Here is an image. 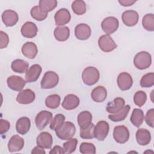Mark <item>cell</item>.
<instances>
[{
	"mask_svg": "<svg viewBox=\"0 0 154 154\" xmlns=\"http://www.w3.org/2000/svg\"><path fill=\"white\" fill-rule=\"evenodd\" d=\"M75 132V126L71 122H64L63 125L58 129L55 131L57 136L63 140H68L73 138Z\"/></svg>",
	"mask_w": 154,
	"mask_h": 154,
	"instance_id": "6da1fadb",
	"label": "cell"
},
{
	"mask_svg": "<svg viewBox=\"0 0 154 154\" xmlns=\"http://www.w3.org/2000/svg\"><path fill=\"white\" fill-rule=\"evenodd\" d=\"M152 63L151 55L146 51H141L137 53L134 58L135 67L140 70L146 69Z\"/></svg>",
	"mask_w": 154,
	"mask_h": 154,
	"instance_id": "7a4b0ae2",
	"label": "cell"
},
{
	"mask_svg": "<svg viewBox=\"0 0 154 154\" xmlns=\"http://www.w3.org/2000/svg\"><path fill=\"white\" fill-rule=\"evenodd\" d=\"M100 73L97 69L89 66L84 69L82 73V79L84 83L87 85L95 84L99 79Z\"/></svg>",
	"mask_w": 154,
	"mask_h": 154,
	"instance_id": "3957f363",
	"label": "cell"
},
{
	"mask_svg": "<svg viewBox=\"0 0 154 154\" xmlns=\"http://www.w3.org/2000/svg\"><path fill=\"white\" fill-rule=\"evenodd\" d=\"M59 77L57 73L53 71H48L41 81L40 85L43 89H50L55 87L58 83Z\"/></svg>",
	"mask_w": 154,
	"mask_h": 154,
	"instance_id": "277c9868",
	"label": "cell"
},
{
	"mask_svg": "<svg viewBox=\"0 0 154 154\" xmlns=\"http://www.w3.org/2000/svg\"><path fill=\"white\" fill-rule=\"evenodd\" d=\"M52 120V114L46 110L39 112L35 119V123L39 131L43 130Z\"/></svg>",
	"mask_w": 154,
	"mask_h": 154,
	"instance_id": "5b68a950",
	"label": "cell"
},
{
	"mask_svg": "<svg viewBox=\"0 0 154 154\" xmlns=\"http://www.w3.org/2000/svg\"><path fill=\"white\" fill-rule=\"evenodd\" d=\"M119 23L118 19L113 16H109L105 18L101 23V28L106 34L109 35L117 31Z\"/></svg>",
	"mask_w": 154,
	"mask_h": 154,
	"instance_id": "8992f818",
	"label": "cell"
},
{
	"mask_svg": "<svg viewBox=\"0 0 154 154\" xmlns=\"http://www.w3.org/2000/svg\"><path fill=\"white\" fill-rule=\"evenodd\" d=\"M113 137L115 141L119 144L126 143L129 138V132L128 128L123 125L114 127Z\"/></svg>",
	"mask_w": 154,
	"mask_h": 154,
	"instance_id": "52a82bcc",
	"label": "cell"
},
{
	"mask_svg": "<svg viewBox=\"0 0 154 154\" xmlns=\"http://www.w3.org/2000/svg\"><path fill=\"white\" fill-rule=\"evenodd\" d=\"M109 130V126L107 122L101 120L97 122L94 129V135L99 141H103L107 137Z\"/></svg>",
	"mask_w": 154,
	"mask_h": 154,
	"instance_id": "ba28073f",
	"label": "cell"
},
{
	"mask_svg": "<svg viewBox=\"0 0 154 154\" xmlns=\"http://www.w3.org/2000/svg\"><path fill=\"white\" fill-rule=\"evenodd\" d=\"M98 45L100 49L105 52H109L117 48V45L109 35H101L98 40Z\"/></svg>",
	"mask_w": 154,
	"mask_h": 154,
	"instance_id": "9c48e42d",
	"label": "cell"
},
{
	"mask_svg": "<svg viewBox=\"0 0 154 154\" xmlns=\"http://www.w3.org/2000/svg\"><path fill=\"white\" fill-rule=\"evenodd\" d=\"M117 82L119 88L121 90L125 91L131 88L133 84V79L129 73L122 72L117 76Z\"/></svg>",
	"mask_w": 154,
	"mask_h": 154,
	"instance_id": "30bf717a",
	"label": "cell"
},
{
	"mask_svg": "<svg viewBox=\"0 0 154 154\" xmlns=\"http://www.w3.org/2000/svg\"><path fill=\"white\" fill-rule=\"evenodd\" d=\"M35 99V93L31 89H25L20 91L17 97L16 101L23 105H28L34 102Z\"/></svg>",
	"mask_w": 154,
	"mask_h": 154,
	"instance_id": "8fae6325",
	"label": "cell"
},
{
	"mask_svg": "<svg viewBox=\"0 0 154 154\" xmlns=\"http://www.w3.org/2000/svg\"><path fill=\"white\" fill-rule=\"evenodd\" d=\"M139 19L138 13L133 10H129L124 11L122 15V19L123 23L128 26H133L135 25Z\"/></svg>",
	"mask_w": 154,
	"mask_h": 154,
	"instance_id": "7c38bea8",
	"label": "cell"
},
{
	"mask_svg": "<svg viewBox=\"0 0 154 154\" xmlns=\"http://www.w3.org/2000/svg\"><path fill=\"white\" fill-rule=\"evenodd\" d=\"M7 83L10 89L16 91H20L25 85L26 81L20 76L12 75L7 78Z\"/></svg>",
	"mask_w": 154,
	"mask_h": 154,
	"instance_id": "4fadbf2b",
	"label": "cell"
},
{
	"mask_svg": "<svg viewBox=\"0 0 154 154\" xmlns=\"http://www.w3.org/2000/svg\"><path fill=\"white\" fill-rule=\"evenodd\" d=\"M71 19L69 11L64 8H60L55 14L54 19L55 24L58 26H63L68 23Z\"/></svg>",
	"mask_w": 154,
	"mask_h": 154,
	"instance_id": "5bb4252c",
	"label": "cell"
},
{
	"mask_svg": "<svg viewBox=\"0 0 154 154\" xmlns=\"http://www.w3.org/2000/svg\"><path fill=\"white\" fill-rule=\"evenodd\" d=\"M91 34V30L90 26L85 23H79L75 26V35L78 40H87L90 37Z\"/></svg>",
	"mask_w": 154,
	"mask_h": 154,
	"instance_id": "9a60e30c",
	"label": "cell"
},
{
	"mask_svg": "<svg viewBox=\"0 0 154 154\" xmlns=\"http://www.w3.org/2000/svg\"><path fill=\"white\" fill-rule=\"evenodd\" d=\"M2 20L6 26H13L19 20L17 13L12 10H6L2 14Z\"/></svg>",
	"mask_w": 154,
	"mask_h": 154,
	"instance_id": "2e32d148",
	"label": "cell"
},
{
	"mask_svg": "<svg viewBox=\"0 0 154 154\" xmlns=\"http://www.w3.org/2000/svg\"><path fill=\"white\" fill-rule=\"evenodd\" d=\"M42 68L37 64L32 65L25 73L26 82H33L36 81L42 73Z\"/></svg>",
	"mask_w": 154,
	"mask_h": 154,
	"instance_id": "e0dca14e",
	"label": "cell"
},
{
	"mask_svg": "<svg viewBox=\"0 0 154 154\" xmlns=\"http://www.w3.org/2000/svg\"><path fill=\"white\" fill-rule=\"evenodd\" d=\"M37 145L44 149H49L53 144L52 135L48 132H41L36 138Z\"/></svg>",
	"mask_w": 154,
	"mask_h": 154,
	"instance_id": "ac0fdd59",
	"label": "cell"
},
{
	"mask_svg": "<svg viewBox=\"0 0 154 154\" xmlns=\"http://www.w3.org/2000/svg\"><path fill=\"white\" fill-rule=\"evenodd\" d=\"M24 146V140L18 135H13L8 141V149L10 152L21 150Z\"/></svg>",
	"mask_w": 154,
	"mask_h": 154,
	"instance_id": "d6986e66",
	"label": "cell"
},
{
	"mask_svg": "<svg viewBox=\"0 0 154 154\" xmlns=\"http://www.w3.org/2000/svg\"><path fill=\"white\" fill-rule=\"evenodd\" d=\"M38 28L36 25L30 21L26 22L22 26L20 32L22 35L26 38H31L37 35Z\"/></svg>",
	"mask_w": 154,
	"mask_h": 154,
	"instance_id": "ffe728a7",
	"label": "cell"
},
{
	"mask_svg": "<svg viewBox=\"0 0 154 154\" xmlns=\"http://www.w3.org/2000/svg\"><path fill=\"white\" fill-rule=\"evenodd\" d=\"M61 105L65 109L72 110L79 106V99L73 94H69L65 96Z\"/></svg>",
	"mask_w": 154,
	"mask_h": 154,
	"instance_id": "44dd1931",
	"label": "cell"
},
{
	"mask_svg": "<svg viewBox=\"0 0 154 154\" xmlns=\"http://www.w3.org/2000/svg\"><path fill=\"white\" fill-rule=\"evenodd\" d=\"M125 105V101L122 97H116L112 102L108 103L106 110L111 114H116L121 111Z\"/></svg>",
	"mask_w": 154,
	"mask_h": 154,
	"instance_id": "7402d4cb",
	"label": "cell"
},
{
	"mask_svg": "<svg viewBox=\"0 0 154 154\" xmlns=\"http://www.w3.org/2000/svg\"><path fill=\"white\" fill-rule=\"evenodd\" d=\"M22 54L28 58L34 59L37 53L38 49L37 45L32 42H27L24 43L21 48Z\"/></svg>",
	"mask_w": 154,
	"mask_h": 154,
	"instance_id": "603a6c76",
	"label": "cell"
},
{
	"mask_svg": "<svg viewBox=\"0 0 154 154\" xmlns=\"http://www.w3.org/2000/svg\"><path fill=\"white\" fill-rule=\"evenodd\" d=\"M136 140L140 146H146L150 142L151 134L149 130L144 128H140L135 135Z\"/></svg>",
	"mask_w": 154,
	"mask_h": 154,
	"instance_id": "cb8c5ba5",
	"label": "cell"
},
{
	"mask_svg": "<svg viewBox=\"0 0 154 154\" xmlns=\"http://www.w3.org/2000/svg\"><path fill=\"white\" fill-rule=\"evenodd\" d=\"M31 121L27 117H22L19 118L16 123V130L20 135L26 134L30 129Z\"/></svg>",
	"mask_w": 154,
	"mask_h": 154,
	"instance_id": "d4e9b609",
	"label": "cell"
},
{
	"mask_svg": "<svg viewBox=\"0 0 154 154\" xmlns=\"http://www.w3.org/2000/svg\"><path fill=\"white\" fill-rule=\"evenodd\" d=\"M107 96V91L106 88L101 85H99L92 90L91 93V97L93 101L96 102H103Z\"/></svg>",
	"mask_w": 154,
	"mask_h": 154,
	"instance_id": "484cf974",
	"label": "cell"
},
{
	"mask_svg": "<svg viewBox=\"0 0 154 154\" xmlns=\"http://www.w3.org/2000/svg\"><path fill=\"white\" fill-rule=\"evenodd\" d=\"M54 35L57 40L64 42L69 37L70 29L66 26H57L54 29Z\"/></svg>",
	"mask_w": 154,
	"mask_h": 154,
	"instance_id": "4316f807",
	"label": "cell"
},
{
	"mask_svg": "<svg viewBox=\"0 0 154 154\" xmlns=\"http://www.w3.org/2000/svg\"><path fill=\"white\" fill-rule=\"evenodd\" d=\"M28 63L21 59L14 60L12 61L11 64V68L13 71L19 73H26L28 69Z\"/></svg>",
	"mask_w": 154,
	"mask_h": 154,
	"instance_id": "83f0119b",
	"label": "cell"
},
{
	"mask_svg": "<svg viewBox=\"0 0 154 154\" xmlns=\"http://www.w3.org/2000/svg\"><path fill=\"white\" fill-rule=\"evenodd\" d=\"M144 112L141 109L135 108L133 109L131 116L130 121L135 127L139 128L144 121Z\"/></svg>",
	"mask_w": 154,
	"mask_h": 154,
	"instance_id": "f1b7e54d",
	"label": "cell"
},
{
	"mask_svg": "<svg viewBox=\"0 0 154 154\" xmlns=\"http://www.w3.org/2000/svg\"><path fill=\"white\" fill-rule=\"evenodd\" d=\"M77 121L80 128H84L91 123L92 115L88 111L81 112L77 117Z\"/></svg>",
	"mask_w": 154,
	"mask_h": 154,
	"instance_id": "f546056e",
	"label": "cell"
},
{
	"mask_svg": "<svg viewBox=\"0 0 154 154\" xmlns=\"http://www.w3.org/2000/svg\"><path fill=\"white\" fill-rule=\"evenodd\" d=\"M130 109H131L130 106L129 105H126L119 112H118L116 114H109L108 116V119L114 122L123 121L126 118V117L129 112Z\"/></svg>",
	"mask_w": 154,
	"mask_h": 154,
	"instance_id": "4dcf8cb0",
	"label": "cell"
},
{
	"mask_svg": "<svg viewBox=\"0 0 154 154\" xmlns=\"http://www.w3.org/2000/svg\"><path fill=\"white\" fill-rule=\"evenodd\" d=\"M60 96L57 94H54L48 96L45 99L46 106L51 109L57 108L60 104Z\"/></svg>",
	"mask_w": 154,
	"mask_h": 154,
	"instance_id": "1f68e13d",
	"label": "cell"
},
{
	"mask_svg": "<svg viewBox=\"0 0 154 154\" xmlns=\"http://www.w3.org/2000/svg\"><path fill=\"white\" fill-rule=\"evenodd\" d=\"M38 6L40 9L45 12L48 13L53 10L57 5L56 0H40L38 2Z\"/></svg>",
	"mask_w": 154,
	"mask_h": 154,
	"instance_id": "d6a6232c",
	"label": "cell"
},
{
	"mask_svg": "<svg viewBox=\"0 0 154 154\" xmlns=\"http://www.w3.org/2000/svg\"><path fill=\"white\" fill-rule=\"evenodd\" d=\"M73 11L77 15H82L86 12V4L82 0H75L71 5Z\"/></svg>",
	"mask_w": 154,
	"mask_h": 154,
	"instance_id": "836d02e7",
	"label": "cell"
},
{
	"mask_svg": "<svg viewBox=\"0 0 154 154\" xmlns=\"http://www.w3.org/2000/svg\"><path fill=\"white\" fill-rule=\"evenodd\" d=\"M143 28L149 31H154V15L152 13H148L144 16L142 19Z\"/></svg>",
	"mask_w": 154,
	"mask_h": 154,
	"instance_id": "e575fe53",
	"label": "cell"
},
{
	"mask_svg": "<svg viewBox=\"0 0 154 154\" xmlns=\"http://www.w3.org/2000/svg\"><path fill=\"white\" fill-rule=\"evenodd\" d=\"M30 14L32 17L37 21L44 20L48 16V13L43 11L38 5L33 7L30 11Z\"/></svg>",
	"mask_w": 154,
	"mask_h": 154,
	"instance_id": "d590c367",
	"label": "cell"
},
{
	"mask_svg": "<svg viewBox=\"0 0 154 154\" xmlns=\"http://www.w3.org/2000/svg\"><path fill=\"white\" fill-rule=\"evenodd\" d=\"M95 125L91 123L90 125L84 128H80V137L82 139H92L94 138V129Z\"/></svg>",
	"mask_w": 154,
	"mask_h": 154,
	"instance_id": "8d00e7d4",
	"label": "cell"
},
{
	"mask_svg": "<svg viewBox=\"0 0 154 154\" xmlns=\"http://www.w3.org/2000/svg\"><path fill=\"white\" fill-rule=\"evenodd\" d=\"M140 84L141 87L143 88L152 87L154 85V73L150 72L143 75L140 80Z\"/></svg>",
	"mask_w": 154,
	"mask_h": 154,
	"instance_id": "74e56055",
	"label": "cell"
},
{
	"mask_svg": "<svg viewBox=\"0 0 154 154\" xmlns=\"http://www.w3.org/2000/svg\"><path fill=\"white\" fill-rule=\"evenodd\" d=\"M65 116L62 114H57L55 116L50 124V129L54 131L58 129L64 123Z\"/></svg>",
	"mask_w": 154,
	"mask_h": 154,
	"instance_id": "f35d334b",
	"label": "cell"
},
{
	"mask_svg": "<svg viewBox=\"0 0 154 154\" xmlns=\"http://www.w3.org/2000/svg\"><path fill=\"white\" fill-rule=\"evenodd\" d=\"M78 141L76 138H70L63 143V149L65 153H72L76 149Z\"/></svg>",
	"mask_w": 154,
	"mask_h": 154,
	"instance_id": "ab89813d",
	"label": "cell"
},
{
	"mask_svg": "<svg viewBox=\"0 0 154 154\" xmlns=\"http://www.w3.org/2000/svg\"><path fill=\"white\" fill-rule=\"evenodd\" d=\"M146 100L147 94L144 91L140 90L135 93L134 96V102L138 106H142L146 103Z\"/></svg>",
	"mask_w": 154,
	"mask_h": 154,
	"instance_id": "60d3db41",
	"label": "cell"
},
{
	"mask_svg": "<svg viewBox=\"0 0 154 154\" xmlns=\"http://www.w3.org/2000/svg\"><path fill=\"white\" fill-rule=\"evenodd\" d=\"M79 151L82 154H95L96 147L93 143L83 142L79 146Z\"/></svg>",
	"mask_w": 154,
	"mask_h": 154,
	"instance_id": "b9f144b4",
	"label": "cell"
},
{
	"mask_svg": "<svg viewBox=\"0 0 154 154\" xmlns=\"http://www.w3.org/2000/svg\"><path fill=\"white\" fill-rule=\"evenodd\" d=\"M144 119L147 125L153 128L154 127V109L151 108L148 110Z\"/></svg>",
	"mask_w": 154,
	"mask_h": 154,
	"instance_id": "7bdbcfd3",
	"label": "cell"
},
{
	"mask_svg": "<svg viewBox=\"0 0 154 154\" xmlns=\"http://www.w3.org/2000/svg\"><path fill=\"white\" fill-rule=\"evenodd\" d=\"M0 48L1 49L5 48L9 43V38L7 34L2 31H0Z\"/></svg>",
	"mask_w": 154,
	"mask_h": 154,
	"instance_id": "ee69618b",
	"label": "cell"
},
{
	"mask_svg": "<svg viewBox=\"0 0 154 154\" xmlns=\"http://www.w3.org/2000/svg\"><path fill=\"white\" fill-rule=\"evenodd\" d=\"M10 128V123L7 120H0V133L1 135L6 133Z\"/></svg>",
	"mask_w": 154,
	"mask_h": 154,
	"instance_id": "f6af8a7d",
	"label": "cell"
},
{
	"mask_svg": "<svg viewBox=\"0 0 154 154\" xmlns=\"http://www.w3.org/2000/svg\"><path fill=\"white\" fill-rule=\"evenodd\" d=\"M50 154L56 153V154H64L65 153L64 149L60 146H55L49 152Z\"/></svg>",
	"mask_w": 154,
	"mask_h": 154,
	"instance_id": "bcb514c9",
	"label": "cell"
},
{
	"mask_svg": "<svg viewBox=\"0 0 154 154\" xmlns=\"http://www.w3.org/2000/svg\"><path fill=\"white\" fill-rule=\"evenodd\" d=\"M31 153L32 154H45L46 152L44 150V148L40 146H37L34 148H33V149L31 151Z\"/></svg>",
	"mask_w": 154,
	"mask_h": 154,
	"instance_id": "7dc6e473",
	"label": "cell"
},
{
	"mask_svg": "<svg viewBox=\"0 0 154 154\" xmlns=\"http://www.w3.org/2000/svg\"><path fill=\"white\" fill-rule=\"evenodd\" d=\"M119 2L124 7H129L133 5L136 2V1L134 0H119Z\"/></svg>",
	"mask_w": 154,
	"mask_h": 154,
	"instance_id": "c3c4849f",
	"label": "cell"
}]
</instances>
